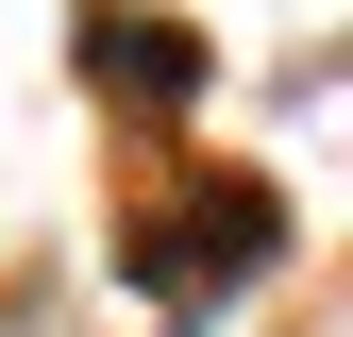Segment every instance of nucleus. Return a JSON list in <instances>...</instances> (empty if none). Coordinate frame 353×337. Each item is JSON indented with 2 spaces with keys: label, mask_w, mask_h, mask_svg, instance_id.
Returning a JSON list of instances; mask_svg holds the SVG:
<instances>
[{
  "label": "nucleus",
  "mask_w": 353,
  "mask_h": 337,
  "mask_svg": "<svg viewBox=\"0 0 353 337\" xmlns=\"http://www.w3.org/2000/svg\"><path fill=\"white\" fill-rule=\"evenodd\" d=\"M270 253H286V186L270 168H202V186L135 202V253H118V270H135L152 304H219V287H252Z\"/></svg>",
  "instance_id": "f257e3e1"
}]
</instances>
